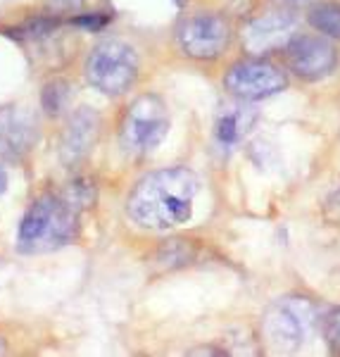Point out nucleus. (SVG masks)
<instances>
[{
  "mask_svg": "<svg viewBox=\"0 0 340 357\" xmlns=\"http://www.w3.org/2000/svg\"><path fill=\"white\" fill-rule=\"evenodd\" d=\"M198 176L186 167H164L150 172L134 186L126 212L138 227L174 229L191 220L193 203L198 195Z\"/></svg>",
  "mask_w": 340,
  "mask_h": 357,
  "instance_id": "obj_1",
  "label": "nucleus"
},
{
  "mask_svg": "<svg viewBox=\"0 0 340 357\" xmlns=\"http://www.w3.org/2000/svg\"><path fill=\"white\" fill-rule=\"evenodd\" d=\"M79 231V210L65 200V195H41L26 207L17 234L22 252L38 255L50 252L74 241Z\"/></svg>",
  "mask_w": 340,
  "mask_h": 357,
  "instance_id": "obj_2",
  "label": "nucleus"
},
{
  "mask_svg": "<svg viewBox=\"0 0 340 357\" xmlns=\"http://www.w3.org/2000/svg\"><path fill=\"white\" fill-rule=\"evenodd\" d=\"M169 110L155 93L136 98L119 122V143L129 155H148L167 138Z\"/></svg>",
  "mask_w": 340,
  "mask_h": 357,
  "instance_id": "obj_3",
  "label": "nucleus"
},
{
  "mask_svg": "<svg viewBox=\"0 0 340 357\" xmlns=\"http://www.w3.org/2000/svg\"><path fill=\"white\" fill-rule=\"evenodd\" d=\"M84 74L95 91L105 96H122L138 77L136 50L124 41H102L86 57Z\"/></svg>",
  "mask_w": 340,
  "mask_h": 357,
  "instance_id": "obj_4",
  "label": "nucleus"
},
{
  "mask_svg": "<svg viewBox=\"0 0 340 357\" xmlns=\"http://www.w3.org/2000/svg\"><path fill=\"white\" fill-rule=\"evenodd\" d=\"M316 324V307L312 301L300 296H288L276 301L267 310L262 329L267 341L276 350H298L307 341Z\"/></svg>",
  "mask_w": 340,
  "mask_h": 357,
  "instance_id": "obj_5",
  "label": "nucleus"
},
{
  "mask_svg": "<svg viewBox=\"0 0 340 357\" xmlns=\"http://www.w3.org/2000/svg\"><path fill=\"white\" fill-rule=\"evenodd\" d=\"M229 38H231V29L226 20L212 13L186 17L176 29L178 48L193 60H215L226 50Z\"/></svg>",
  "mask_w": 340,
  "mask_h": 357,
  "instance_id": "obj_6",
  "label": "nucleus"
},
{
  "mask_svg": "<svg viewBox=\"0 0 340 357\" xmlns=\"http://www.w3.org/2000/svg\"><path fill=\"white\" fill-rule=\"evenodd\" d=\"M224 84L238 100H262L281 93L288 86V79L284 69L267 60H240L226 72Z\"/></svg>",
  "mask_w": 340,
  "mask_h": 357,
  "instance_id": "obj_7",
  "label": "nucleus"
},
{
  "mask_svg": "<svg viewBox=\"0 0 340 357\" xmlns=\"http://www.w3.org/2000/svg\"><path fill=\"white\" fill-rule=\"evenodd\" d=\"M286 60L293 74L302 79H321L333 72L338 62V53L326 38L312 33H295L286 43Z\"/></svg>",
  "mask_w": 340,
  "mask_h": 357,
  "instance_id": "obj_8",
  "label": "nucleus"
},
{
  "mask_svg": "<svg viewBox=\"0 0 340 357\" xmlns=\"http://www.w3.org/2000/svg\"><path fill=\"white\" fill-rule=\"evenodd\" d=\"M100 136V114L93 107H79L69 114L60 138V160L67 167L82 165L93 153Z\"/></svg>",
  "mask_w": 340,
  "mask_h": 357,
  "instance_id": "obj_9",
  "label": "nucleus"
},
{
  "mask_svg": "<svg viewBox=\"0 0 340 357\" xmlns=\"http://www.w3.org/2000/svg\"><path fill=\"white\" fill-rule=\"evenodd\" d=\"M295 17L286 10H274L255 17L245 29V45L252 53H267L281 43H288L293 38Z\"/></svg>",
  "mask_w": 340,
  "mask_h": 357,
  "instance_id": "obj_10",
  "label": "nucleus"
},
{
  "mask_svg": "<svg viewBox=\"0 0 340 357\" xmlns=\"http://www.w3.org/2000/svg\"><path fill=\"white\" fill-rule=\"evenodd\" d=\"M36 141V126H33L24 114L20 112H5L0 114V146L5 153L24 155L31 143Z\"/></svg>",
  "mask_w": 340,
  "mask_h": 357,
  "instance_id": "obj_11",
  "label": "nucleus"
},
{
  "mask_svg": "<svg viewBox=\"0 0 340 357\" xmlns=\"http://www.w3.org/2000/svg\"><path fill=\"white\" fill-rule=\"evenodd\" d=\"M255 122V112L247 110V107L231 105L226 110L219 112L217 124H215V136L222 146H233L240 138L247 134V129Z\"/></svg>",
  "mask_w": 340,
  "mask_h": 357,
  "instance_id": "obj_12",
  "label": "nucleus"
},
{
  "mask_svg": "<svg viewBox=\"0 0 340 357\" xmlns=\"http://www.w3.org/2000/svg\"><path fill=\"white\" fill-rule=\"evenodd\" d=\"M307 22L324 36L340 38V5L338 3H316L309 8Z\"/></svg>",
  "mask_w": 340,
  "mask_h": 357,
  "instance_id": "obj_13",
  "label": "nucleus"
},
{
  "mask_svg": "<svg viewBox=\"0 0 340 357\" xmlns=\"http://www.w3.org/2000/svg\"><path fill=\"white\" fill-rule=\"evenodd\" d=\"M65 200L69 205L74 207V210H86V207H91L93 205V200H95V183H93V178H88V176H79V178H74L72 183L65 188Z\"/></svg>",
  "mask_w": 340,
  "mask_h": 357,
  "instance_id": "obj_14",
  "label": "nucleus"
},
{
  "mask_svg": "<svg viewBox=\"0 0 340 357\" xmlns=\"http://www.w3.org/2000/svg\"><path fill=\"white\" fill-rule=\"evenodd\" d=\"M69 100V89L65 84L53 82L43 89V107L48 114H60Z\"/></svg>",
  "mask_w": 340,
  "mask_h": 357,
  "instance_id": "obj_15",
  "label": "nucleus"
},
{
  "mask_svg": "<svg viewBox=\"0 0 340 357\" xmlns=\"http://www.w3.org/2000/svg\"><path fill=\"white\" fill-rule=\"evenodd\" d=\"M324 338L333 353H340V307L324 319Z\"/></svg>",
  "mask_w": 340,
  "mask_h": 357,
  "instance_id": "obj_16",
  "label": "nucleus"
},
{
  "mask_svg": "<svg viewBox=\"0 0 340 357\" xmlns=\"http://www.w3.org/2000/svg\"><path fill=\"white\" fill-rule=\"evenodd\" d=\"M324 217H326V222L340 224V186L333 188V191L326 195V200H324Z\"/></svg>",
  "mask_w": 340,
  "mask_h": 357,
  "instance_id": "obj_17",
  "label": "nucleus"
},
{
  "mask_svg": "<svg viewBox=\"0 0 340 357\" xmlns=\"http://www.w3.org/2000/svg\"><path fill=\"white\" fill-rule=\"evenodd\" d=\"M50 5H53L55 10H60V13H74V10H79L86 0H48Z\"/></svg>",
  "mask_w": 340,
  "mask_h": 357,
  "instance_id": "obj_18",
  "label": "nucleus"
},
{
  "mask_svg": "<svg viewBox=\"0 0 340 357\" xmlns=\"http://www.w3.org/2000/svg\"><path fill=\"white\" fill-rule=\"evenodd\" d=\"M274 3H279L281 8H302V5H309L312 0H274Z\"/></svg>",
  "mask_w": 340,
  "mask_h": 357,
  "instance_id": "obj_19",
  "label": "nucleus"
},
{
  "mask_svg": "<svg viewBox=\"0 0 340 357\" xmlns=\"http://www.w3.org/2000/svg\"><path fill=\"white\" fill-rule=\"evenodd\" d=\"M5 188H8V172H5V167L0 165V195L5 193Z\"/></svg>",
  "mask_w": 340,
  "mask_h": 357,
  "instance_id": "obj_20",
  "label": "nucleus"
}]
</instances>
